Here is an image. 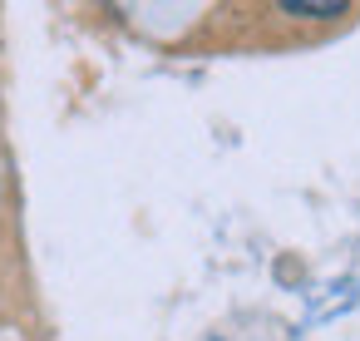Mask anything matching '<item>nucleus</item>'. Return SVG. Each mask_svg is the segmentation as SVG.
I'll use <instances>...</instances> for the list:
<instances>
[{"mask_svg": "<svg viewBox=\"0 0 360 341\" xmlns=\"http://www.w3.org/2000/svg\"><path fill=\"white\" fill-rule=\"evenodd\" d=\"M276 11L291 16V20H340V16H350L345 0H281Z\"/></svg>", "mask_w": 360, "mask_h": 341, "instance_id": "1", "label": "nucleus"}]
</instances>
